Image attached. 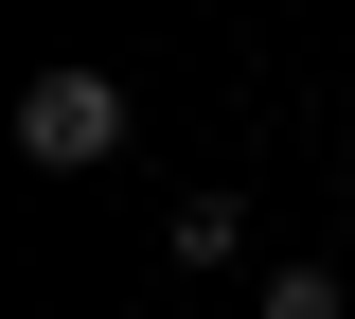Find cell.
Returning <instances> with one entry per match:
<instances>
[{
  "instance_id": "obj_1",
  "label": "cell",
  "mask_w": 355,
  "mask_h": 319,
  "mask_svg": "<svg viewBox=\"0 0 355 319\" xmlns=\"http://www.w3.org/2000/svg\"><path fill=\"white\" fill-rule=\"evenodd\" d=\"M125 142H142V107H125V71H89V53L18 89V160H36V178H107Z\"/></svg>"
},
{
  "instance_id": "obj_2",
  "label": "cell",
  "mask_w": 355,
  "mask_h": 319,
  "mask_svg": "<svg viewBox=\"0 0 355 319\" xmlns=\"http://www.w3.org/2000/svg\"><path fill=\"white\" fill-rule=\"evenodd\" d=\"M160 248H178V266H231V248H249V213H231V195H178Z\"/></svg>"
},
{
  "instance_id": "obj_3",
  "label": "cell",
  "mask_w": 355,
  "mask_h": 319,
  "mask_svg": "<svg viewBox=\"0 0 355 319\" xmlns=\"http://www.w3.org/2000/svg\"><path fill=\"white\" fill-rule=\"evenodd\" d=\"M249 319H355V284H338V266H266V284H249Z\"/></svg>"
}]
</instances>
